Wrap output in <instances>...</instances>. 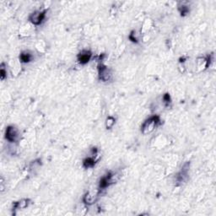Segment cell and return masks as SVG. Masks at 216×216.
Listing matches in <instances>:
<instances>
[{
	"label": "cell",
	"instance_id": "1",
	"mask_svg": "<svg viewBox=\"0 0 216 216\" xmlns=\"http://www.w3.org/2000/svg\"><path fill=\"white\" fill-rule=\"evenodd\" d=\"M159 122V118L157 117H152L150 119L146 121L144 123L143 127H142V132L144 134H147L151 133L153 130L154 129L156 124Z\"/></svg>",
	"mask_w": 216,
	"mask_h": 216
},
{
	"label": "cell",
	"instance_id": "2",
	"mask_svg": "<svg viewBox=\"0 0 216 216\" xmlns=\"http://www.w3.org/2000/svg\"><path fill=\"white\" fill-rule=\"evenodd\" d=\"M18 138V131L15 127L9 126L6 130V138L10 142H15Z\"/></svg>",
	"mask_w": 216,
	"mask_h": 216
},
{
	"label": "cell",
	"instance_id": "3",
	"mask_svg": "<svg viewBox=\"0 0 216 216\" xmlns=\"http://www.w3.org/2000/svg\"><path fill=\"white\" fill-rule=\"evenodd\" d=\"M99 74H100V79L103 81H108L112 77V73L110 70L106 67H100L99 69Z\"/></svg>",
	"mask_w": 216,
	"mask_h": 216
},
{
	"label": "cell",
	"instance_id": "4",
	"mask_svg": "<svg viewBox=\"0 0 216 216\" xmlns=\"http://www.w3.org/2000/svg\"><path fill=\"white\" fill-rule=\"evenodd\" d=\"M44 17H45V12H36L32 14L31 16L30 17V20L35 24H39L43 20Z\"/></svg>",
	"mask_w": 216,
	"mask_h": 216
},
{
	"label": "cell",
	"instance_id": "5",
	"mask_svg": "<svg viewBox=\"0 0 216 216\" xmlns=\"http://www.w3.org/2000/svg\"><path fill=\"white\" fill-rule=\"evenodd\" d=\"M90 57H91V53L90 52L88 51H83L82 52H80L78 56V60L80 61V63L85 64L86 63H88L89 60L90 59Z\"/></svg>",
	"mask_w": 216,
	"mask_h": 216
},
{
	"label": "cell",
	"instance_id": "6",
	"mask_svg": "<svg viewBox=\"0 0 216 216\" xmlns=\"http://www.w3.org/2000/svg\"><path fill=\"white\" fill-rule=\"evenodd\" d=\"M111 174H109V175H107L106 176H104L101 180V182H100V187H101V188H105V187H106L108 185H109V182H111Z\"/></svg>",
	"mask_w": 216,
	"mask_h": 216
},
{
	"label": "cell",
	"instance_id": "7",
	"mask_svg": "<svg viewBox=\"0 0 216 216\" xmlns=\"http://www.w3.org/2000/svg\"><path fill=\"white\" fill-rule=\"evenodd\" d=\"M84 165H85V167H91V166H93L95 165V160L91 159V158H88V159L85 160Z\"/></svg>",
	"mask_w": 216,
	"mask_h": 216
},
{
	"label": "cell",
	"instance_id": "8",
	"mask_svg": "<svg viewBox=\"0 0 216 216\" xmlns=\"http://www.w3.org/2000/svg\"><path fill=\"white\" fill-rule=\"evenodd\" d=\"M20 59L23 63H28L31 61V55L29 53H22L20 56Z\"/></svg>",
	"mask_w": 216,
	"mask_h": 216
},
{
	"label": "cell",
	"instance_id": "9",
	"mask_svg": "<svg viewBox=\"0 0 216 216\" xmlns=\"http://www.w3.org/2000/svg\"><path fill=\"white\" fill-rule=\"evenodd\" d=\"M115 124V119L112 117H109L107 119H106V128H112V126Z\"/></svg>",
	"mask_w": 216,
	"mask_h": 216
},
{
	"label": "cell",
	"instance_id": "10",
	"mask_svg": "<svg viewBox=\"0 0 216 216\" xmlns=\"http://www.w3.org/2000/svg\"><path fill=\"white\" fill-rule=\"evenodd\" d=\"M27 202H28L27 200H23V201H21V202H19V203H17L16 207H18V208H25V207L28 205V203H27Z\"/></svg>",
	"mask_w": 216,
	"mask_h": 216
},
{
	"label": "cell",
	"instance_id": "11",
	"mask_svg": "<svg viewBox=\"0 0 216 216\" xmlns=\"http://www.w3.org/2000/svg\"><path fill=\"white\" fill-rule=\"evenodd\" d=\"M0 74H1V80H4L5 76H6V71L3 68V64H2L1 66V70H0Z\"/></svg>",
	"mask_w": 216,
	"mask_h": 216
}]
</instances>
